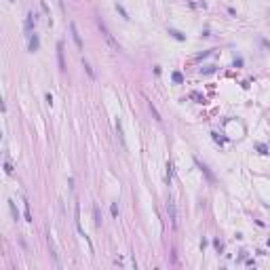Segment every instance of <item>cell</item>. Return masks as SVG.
Segmentation results:
<instances>
[{
    "mask_svg": "<svg viewBox=\"0 0 270 270\" xmlns=\"http://www.w3.org/2000/svg\"><path fill=\"white\" fill-rule=\"evenodd\" d=\"M99 28H101V32H104V36H106V40L108 42H110V47L114 49V51H120V47H118V42L116 40H114V38H112V34H110V32H108V28L104 24H101V21H99Z\"/></svg>",
    "mask_w": 270,
    "mask_h": 270,
    "instance_id": "6da1fadb",
    "label": "cell"
},
{
    "mask_svg": "<svg viewBox=\"0 0 270 270\" xmlns=\"http://www.w3.org/2000/svg\"><path fill=\"white\" fill-rule=\"evenodd\" d=\"M167 211H169V215H171L173 226H177V215H175V205H173V200H169V203H167Z\"/></svg>",
    "mask_w": 270,
    "mask_h": 270,
    "instance_id": "7a4b0ae2",
    "label": "cell"
},
{
    "mask_svg": "<svg viewBox=\"0 0 270 270\" xmlns=\"http://www.w3.org/2000/svg\"><path fill=\"white\" fill-rule=\"evenodd\" d=\"M72 36H74V42H76V47L82 49V40H80V34H78V30H76V24H72Z\"/></svg>",
    "mask_w": 270,
    "mask_h": 270,
    "instance_id": "3957f363",
    "label": "cell"
},
{
    "mask_svg": "<svg viewBox=\"0 0 270 270\" xmlns=\"http://www.w3.org/2000/svg\"><path fill=\"white\" fill-rule=\"evenodd\" d=\"M57 59H59V68L66 70V63H63V45H61V42L57 45Z\"/></svg>",
    "mask_w": 270,
    "mask_h": 270,
    "instance_id": "277c9868",
    "label": "cell"
},
{
    "mask_svg": "<svg viewBox=\"0 0 270 270\" xmlns=\"http://www.w3.org/2000/svg\"><path fill=\"white\" fill-rule=\"evenodd\" d=\"M36 49H38V36H34V38H32V40H30V51H32V53H34Z\"/></svg>",
    "mask_w": 270,
    "mask_h": 270,
    "instance_id": "5b68a950",
    "label": "cell"
},
{
    "mask_svg": "<svg viewBox=\"0 0 270 270\" xmlns=\"http://www.w3.org/2000/svg\"><path fill=\"white\" fill-rule=\"evenodd\" d=\"M116 131H118V137H120V141H122V146H127V144H125V137H122V129H120V122H116Z\"/></svg>",
    "mask_w": 270,
    "mask_h": 270,
    "instance_id": "8992f818",
    "label": "cell"
},
{
    "mask_svg": "<svg viewBox=\"0 0 270 270\" xmlns=\"http://www.w3.org/2000/svg\"><path fill=\"white\" fill-rule=\"evenodd\" d=\"M11 2H13V0H11Z\"/></svg>",
    "mask_w": 270,
    "mask_h": 270,
    "instance_id": "52a82bcc",
    "label": "cell"
}]
</instances>
